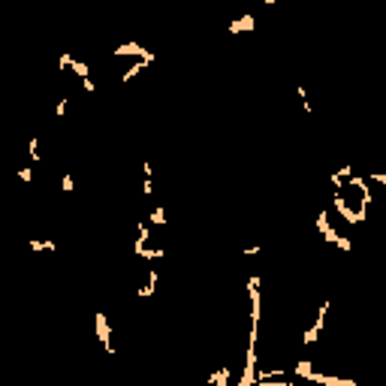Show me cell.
Wrapping results in <instances>:
<instances>
[{
	"mask_svg": "<svg viewBox=\"0 0 386 386\" xmlns=\"http://www.w3.org/2000/svg\"><path fill=\"white\" fill-rule=\"evenodd\" d=\"M314 226H317V232H329V229H332V224H329V211H320V214H317V218H314Z\"/></svg>",
	"mask_w": 386,
	"mask_h": 386,
	"instance_id": "obj_16",
	"label": "cell"
},
{
	"mask_svg": "<svg viewBox=\"0 0 386 386\" xmlns=\"http://www.w3.org/2000/svg\"><path fill=\"white\" fill-rule=\"evenodd\" d=\"M142 172H145V196H151V193H154V178H151L154 169H151V163L148 160H145V166H142Z\"/></svg>",
	"mask_w": 386,
	"mask_h": 386,
	"instance_id": "obj_14",
	"label": "cell"
},
{
	"mask_svg": "<svg viewBox=\"0 0 386 386\" xmlns=\"http://www.w3.org/2000/svg\"><path fill=\"white\" fill-rule=\"evenodd\" d=\"M257 341H248V353H245V371H242V380L238 386H254L257 383Z\"/></svg>",
	"mask_w": 386,
	"mask_h": 386,
	"instance_id": "obj_1",
	"label": "cell"
},
{
	"mask_svg": "<svg viewBox=\"0 0 386 386\" xmlns=\"http://www.w3.org/2000/svg\"><path fill=\"white\" fill-rule=\"evenodd\" d=\"M320 332H323V326L314 320V326H308V329H305V335H302V344H305V347L317 344V341H320Z\"/></svg>",
	"mask_w": 386,
	"mask_h": 386,
	"instance_id": "obj_9",
	"label": "cell"
},
{
	"mask_svg": "<svg viewBox=\"0 0 386 386\" xmlns=\"http://www.w3.org/2000/svg\"><path fill=\"white\" fill-rule=\"evenodd\" d=\"M338 175H341V178H350V175H353V166H341Z\"/></svg>",
	"mask_w": 386,
	"mask_h": 386,
	"instance_id": "obj_25",
	"label": "cell"
},
{
	"mask_svg": "<svg viewBox=\"0 0 386 386\" xmlns=\"http://www.w3.org/2000/svg\"><path fill=\"white\" fill-rule=\"evenodd\" d=\"M18 178H21L25 184H31V181H33V169H31V166H25V169H18Z\"/></svg>",
	"mask_w": 386,
	"mask_h": 386,
	"instance_id": "obj_21",
	"label": "cell"
},
{
	"mask_svg": "<svg viewBox=\"0 0 386 386\" xmlns=\"http://www.w3.org/2000/svg\"><path fill=\"white\" fill-rule=\"evenodd\" d=\"M248 299H251V326H259V317H262L259 299H262V293H259V278L257 275L248 281Z\"/></svg>",
	"mask_w": 386,
	"mask_h": 386,
	"instance_id": "obj_3",
	"label": "cell"
},
{
	"mask_svg": "<svg viewBox=\"0 0 386 386\" xmlns=\"http://www.w3.org/2000/svg\"><path fill=\"white\" fill-rule=\"evenodd\" d=\"M157 281H160L157 269H148V281H145L142 287L136 290V296H139V299H148V296H154V290H157Z\"/></svg>",
	"mask_w": 386,
	"mask_h": 386,
	"instance_id": "obj_7",
	"label": "cell"
},
{
	"mask_svg": "<svg viewBox=\"0 0 386 386\" xmlns=\"http://www.w3.org/2000/svg\"><path fill=\"white\" fill-rule=\"evenodd\" d=\"M148 224H151V226H166V224H169V218H166V211H163V205H157V208L151 211V218H148Z\"/></svg>",
	"mask_w": 386,
	"mask_h": 386,
	"instance_id": "obj_12",
	"label": "cell"
},
{
	"mask_svg": "<svg viewBox=\"0 0 386 386\" xmlns=\"http://www.w3.org/2000/svg\"><path fill=\"white\" fill-rule=\"evenodd\" d=\"M28 154H31V163H39V136H33L28 142Z\"/></svg>",
	"mask_w": 386,
	"mask_h": 386,
	"instance_id": "obj_18",
	"label": "cell"
},
{
	"mask_svg": "<svg viewBox=\"0 0 386 386\" xmlns=\"http://www.w3.org/2000/svg\"><path fill=\"white\" fill-rule=\"evenodd\" d=\"M293 374H299V377L311 380V377H314V368H311V362H296V365H293Z\"/></svg>",
	"mask_w": 386,
	"mask_h": 386,
	"instance_id": "obj_13",
	"label": "cell"
},
{
	"mask_svg": "<svg viewBox=\"0 0 386 386\" xmlns=\"http://www.w3.org/2000/svg\"><path fill=\"white\" fill-rule=\"evenodd\" d=\"M82 88H85V94H96V85L91 79H82Z\"/></svg>",
	"mask_w": 386,
	"mask_h": 386,
	"instance_id": "obj_24",
	"label": "cell"
},
{
	"mask_svg": "<svg viewBox=\"0 0 386 386\" xmlns=\"http://www.w3.org/2000/svg\"><path fill=\"white\" fill-rule=\"evenodd\" d=\"M148 64H151V61H136V64L127 69V73H121V82H124V85H127V82H133V79H136V76H139V73H142Z\"/></svg>",
	"mask_w": 386,
	"mask_h": 386,
	"instance_id": "obj_10",
	"label": "cell"
},
{
	"mask_svg": "<svg viewBox=\"0 0 386 386\" xmlns=\"http://www.w3.org/2000/svg\"><path fill=\"white\" fill-rule=\"evenodd\" d=\"M163 257V248H145L142 254H139V259H145V262H154V259Z\"/></svg>",
	"mask_w": 386,
	"mask_h": 386,
	"instance_id": "obj_17",
	"label": "cell"
},
{
	"mask_svg": "<svg viewBox=\"0 0 386 386\" xmlns=\"http://www.w3.org/2000/svg\"><path fill=\"white\" fill-rule=\"evenodd\" d=\"M148 242H151V224H148V221H139V224H136V245H133V254L139 257V254L148 248Z\"/></svg>",
	"mask_w": 386,
	"mask_h": 386,
	"instance_id": "obj_5",
	"label": "cell"
},
{
	"mask_svg": "<svg viewBox=\"0 0 386 386\" xmlns=\"http://www.w3.org/2000/svg\"><path fill=\"white\" fill-rule=\"evenodd\" d=\"M365 178H368V181H377V184H383L386 187V172H368Z\"/></svg>",
	"mask_w": 386,
	"mask_h": 386,
	"instance_id": "obj_22",
	"label": "cell"
},
{
	"mask_svg": "<svg viewBox=\"0 0 386 386\" xmlns=\"http://www.w3.org/2000/svg\"><path fill=\"white\" fill-rule=\"evenodd\" d=\"M69 66H73V73H76L79 79H91V69H88V64H85V61H76V58H73V61H69Z\"/></svg>",
	"mask_w": 386,
	"mask_h": 386,
	"instance_id": "obj_15",
	"label": "cell"
},
{
	"mask_svg": "<svg viewBox=\"0 0 386 386\" xmlns=\"http://www.w3.org/2000/svg\"><path fill=\"white\" fill-rule=\"evenodd\" d=\"M262 3H269V6H272V3H275V0H262Z\"/></svg>",
	"mask_w": 386,
	"mask_h": 386,
	"instance_id": "obj_26",
	"label": "cell"
},
{
	"mask_svg": "<svg viewBox=\"0 0 386 386\" xmlns=\"http://www.w3.org/2000/svg\"><path fill=\"white\" fill-rule=\"evenodd\" d=\"M31 251H49L52 254V251H58V245L55 242H31Z\"/></svg>",
	"mask_w": 386,
	"mask_h": 386,
	"instance_id": "obj_19",
	"label": "cell"
},
{
	"mask_svg": "<svg viewBox=\"0 0 386 386\" xmlns=\"http://www.w3.org/2000/svg\"><path fill=\"white\" fill-rule=\"evenodd\" d=\"M323 238H326V242H332V245H338V248H341L344 254H347V251L353 248V245H350V238H347V235H338L335 229H329V232H323Z\"/></svg>",
	"mask_w": 386,
	"mask_h": 386,
	"instance_id": "obj_8",
	"label": "cell"
},
{
	"mask_svg": "<svg viewBox=\"0 0 386 386\" xmlns=\"http://www.w3.org/2000/svg\"><path fill=\"white\" fill-rule=\"evenodd\" d=\"M61 190H64V193H73V172H66V175H64V181H61Z\"/></svg>",
	"mask_w": 386,
	"mask_h": 386,
	"instance_id": "obj_23",
	"label": "cell"
},
{
	"mask_svg": "<svg viewBox=\"0 0 386 386\" xmlns=\"http://www.w3.org/2000/svg\"><path fill=\"white\" fill-rule=\"evenodd\" d=\"M208 383H218V386H226V383H229V365H221L214 374H208Z\"/></svg>",
	"mask_w": 386,
	"mask_h": 386,
	"instance_id": "obj_11",
	"label": "cell"
},
{
	"mask_svg": "<svg viewBox=\"0 0 386 386\" xmlns=\"http://www.w3.org/2000/svg\"><path fill=\"white\" fill-rule=\"evenodd\" d=\"M254 28H257V18H254V15H242V18H235V21L226 25L229 33H251Z\"/></svg>",
	"mask_w": 386,
	"mask_h": 386,
	"instance_id": "obj_6",
	"label": "cell"
},
{
	"mask_svg": "<svg viewBox=\"0 0 386 386\" xmlns=\"http://www.w3.org/2000/svg\"><path fill=\"white\" fill-rule=\"evenodd\" d=\"M115 58H136V61H151V64H154V52H148V49L139 45V42H121V45L115 49Z\"/></svg>",
	"mask_w": 386,
	"mask_h": 386,
	"instance_id": "obj_2",
	"label": "cell"
},
{
	"mask_svg": "<svg viewBox=\"0 0 386 386\" xmlns=\"http://www.w3.org/2000/svg\"><path fill=\"white\" fill-rule=\"evenodd\" d=\"M66 106H69V96H61L58 106H55V115H58V118H64L66 115Z\"/></svg>",
	"mask_w": 386,
	"mask_h": 386,
	"instance_id": "obj_20",
	"label": "cell"
},
{
	"mask_svg": "<svg viewBox=\"0 0 386 386\" xmlns=\"http://www.w3.org/2000/svg\"><path fill=\"white\" fill-rule=\"evenodd\" d=\"M96 338H100V344H103V350H106V353H115V344H112V329H109L106 314H96Z\"/></svg>",
	"mask_w": 386,
	"mask_h": 386,
	"instance_id": "obj_4",
	"label": "cell"
}]
</instances>
